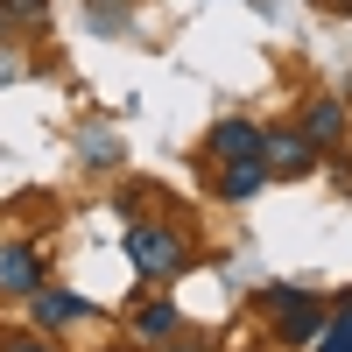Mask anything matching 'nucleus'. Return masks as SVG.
I'll list each match as a JSON object with an SVG mask.
<instances>
[{"mask_svg": "<svg viewBox=\"0 0 352 352\" xmlns=\"http://www.w3.org/2000/svg\"><path fill=\"white\" fill-rule=\"evenodd\" d=\"M71 317H92V303L64 296V289H36V331H56V324H71Z\"/></svg>", "mask_w": 352, "mask_h": 352, "instance_id": "obj_6", "label": "nucleus"}, {"mask_svg": "<svg viewBox=\"0 0 352 352\" xmlns=\"http://www.w3.org/2000/svg\"><path fill=\"white\" fill-rule=\"evenodd\" d=\"M268 184V162H226L219 169V197H254Z\"/></svg>", "mask_w": 352, "mask_h": 352, "instance_id": "obj_7", "label": "nucleus"}, {"mask_svg": "<svg viewBox=\"0 0 352 352\" xmlns=\"http://www.w3.org/2000/svg\"><path fill=\"white\" fill-rule=\"evenodd\" d=\"M303 134L317 141V148H331V141L345 134V106H338V99H317V106H310V120H303Z\"/></svg>", "mask_w": 352, "mask_h": 352, "instance_id": "obj_8", "label": "nucleus"}, {"mask_svg": "<svg viewBox=\"0 0 352 352\" xmlns=\"http://www.w3.org/2000/svg\"><path fill=\"white\" fill-rule=\"evenodd\" d=\"M268 310H275V338L282 345H317V331H324V310H317L296 282L268 289Z\"/></svg>", "mask_w": 352, "mask_h": 352, "instance_id": "obj_1", "label": "nucleus"}, {"mask_svg": "<svg viewBox=\"0 0 352 352\" xmlns=\"http://www.w3.org/2000/svg\"><path fill=\"white\" fill-rule=\"evenodd\" d=\"M261 148H268V134L254 120H219L212 127V155L219 162H261Z\"/></svg>", "mask_w": 352, "mask_h": 352, "instance_id": "obj_3", "label": "nucleus"}, {"mask_svg": "<svg viewBox=\"0 0 352 352\" xmlns=\"http://www.w3.org/2000/svg\"><path fill=\"white\" fill-rule=\"evenodd\" d=\"M317 352H352V296H345V310L331 317V324L317 331Z\"/></svg>", "mask_w": 352, "mask_h": 352, "instance_id": "obj_10", "label": "nucleus"}, {"mask_svg": "<svg viewBox=\"0 0 352 352\" xmlns=\"http://www.w3.org/2000/svg\"><path fill=\"white\" fill-rule=\"evenodd\" d=\"M0 352H56L50 338H0Z\"/></svg>", "mask_w": 352, "mask_h": 352, "instance_id": "obj_12", "label": "nucleus"}, {"mask_svg": "<svg viewBox=\"0 0 352 352\" xmlns=\"http://www.w3.org/2000/svg\"><path fill=\"white\" fill-rule=\"evenodd\" d=\"M14 28H21V14H14V8H0V43H8Z\"/></svg>", "mask_w": 352, "mask_h": 352, "instance_id": "obj_13", "label": "nucleus"}, {"mask_svg": "<svg viewBox=\"0 0 352 352\" xmlns=\"http://www.w3.org/2000/svg\"><path fill=\"white\" fill-rule=\"evenodd\" d=\"M0 8H14L21 21H50V0H0Z\"/></svg>", "mask_w": 352, "mask_h": 352, "instance_id": "obj_11", "label": "nucleus"}, {"mask_svg": "<svg viewBox=\"0 0 352 352\" xmlns=\"http://www.w3.org/2000/svg\"><path fill=\"white\" fill-rule=\"evenodd\" d=\"M310 155H317V141L303 127H282V134H268V148H261L268 176H296V169H310Z\"/></svg>", "mask_w": 352, "mask_h": 352, "instance_id": "obj_4", "label": "nucleus"}, {"mask_svg": "<svg viewBox=\"0 0 352 352\" xmlns=\"http://www.w3.org/2000/svg\"><path fill=\"white\" fill-rule=\"evenodd\" d=\"M43 289V261L28 247H0V296H36Z\"/></svg>", "mask_w": 352, "mask_h": 352, "instance_id": "obj_5", "label": "nucleus"}, {"mask_svg": "<svg viewBox=\"0 0 352 352\" xmlns=\"http://www.w3.org/2000/svg\"><path fill=\"white\" fill-rule=\"evenodd\" d=\"M127 261H134V275H148V282L184 275V247H176L162 226H127Z\"/></svg>", "mask_w": 352, "mask_h": 352, "instance_id": "obj_2", "label": "nucleus"}, {"mask_svg": "<svg viewBox=\"0 0 352 352\" xmlns=\"http://www.w3.org/2000/svg\"><path fill=\"white\" fill-rule=\"evenodd\" d=\"M141 338H148V345H169V338H176V310H169V303H148V310H141Z\"/></svg>", "mask_w": 352, "mask_h": 352, "instance_id": "obj_9", "label": "nucleus"}]
</instances>
